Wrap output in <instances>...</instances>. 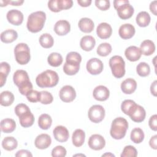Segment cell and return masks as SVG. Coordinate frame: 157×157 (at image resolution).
Instances as JSON below:
<instances>
[{
	"label": "cell",
	"instance_id": "7bdbcfd3",
	"mask_svg": "<svg viewBox=\"0 0 157 157\" xmlns=\"http://www.w3.org/2000/svg\"><path fill=\"white\" fill-rule=\"evenodd\" d=\"M53 98L52 94L47 91H42L40 92V100L43 104H49L53 102Z\"/></svg>",
	"mask_w": 157,
	"mask_h": 157
},
{
	"label": "cell",
	"instance_id": "60d3db41",
	"mask_svg": "<svg viewBox=\"0 0 157 157\" xmlns=\"http://www.w3.org/2000/svg\"><path fill=\"white\" fill-rule=\"evenodd\" d=\"M80 69V65L70 64L65 62L63 66V71L64 73L69 75H73L76 74Z\"/></svg>",
	"mask_w": 157,
	"mask_h": 157
},
{
	"label": "cell",
	"instance_id": "83f0119b",
	"mask_svg": "<svg viewBox=\"0 0 157 157\" xmlns=\"http://www.w3.org/2000/svg\"><path fill=\"white\" fill-rule=\"evenodd\" d=\"M16 128L15 121L11 118H5L1 121V129L4 133H11Z\"/></svg>",
	"mask_w": 157,
	"mask_h": 157
},
{
	"label": "cell",
	"instance_id": "816d5d0a",
	"mask_svg": "<svg viewBox=\"0 0 157 157\" xmlns=\"http://www.w3.org/2000/svg\"><path fill=\"white\" fill-rule=\"evenodd\" d=\"M15 156H23V157H32L33 155L31 153L27 150H20L17 152Z\"/></svg>",
	"mask_w": 157,
	"mask_h": 157
},
{
	"label": "cell",
	"instance_id": "f1b7e54d",
	"mask_svg": "<svg viewBox=\"0 0 157 157\" xmlns=\"http://www.w3.org/2000/svg\"><path fill=\"white\" fill-rule=\"evenodd\" d=\"M136 20L137 24L139 26L146 27L150 24L151 18L147 12L142 11L137 14Z\"/></svg>",
	"mask_w": 157,
	"mask_h": 157
},
{
	"label": "cell",
	"instance_id": "4fadbf2b",
	"mask_svg": "<svg viewBox=\"0 0 157 157\" xmlns=\"http://www.w3.org/2000/svg\"><path fill=\"white\" fill-rule=\"evenodd\" d=\"M55 139L59 142H66L69 137V133L67 129L63 126H56L53 131Z\"/></svg>",
	"mask_w": 157,
	"mask_h": 157
},
{
	"label": "cell",
	"instance_id": "ee69618b",
	"mask_svg": "<svg viewBox=\"0 0 157 157\" xmlns=\"http://www.w3.org/2000/svg\"><path fill=\"white\" fill-rule=\"evenodd\" d=\"M26 96L28 101L31 102H37L40 100V92L32 90L26 94Z\"/></svg>",
	"mask_w": 157,
	"mask_h": 157
},
{
	"label": "cell",
	"instance_id": "d590c367",
	"mask_svg": "<svg viewBox=\"0 0 157 157\" xmlns=\"http://www.w3.org/2000/svg\"><path fill=\"white\" fill-rule=\"evenodd\" d=\"M63 57L61 54L56 52L50 53L47 58L48 64L53 67H58L60 66L63 63Z\"/></svg>",
	"mask_w": 157,
	"mask_h": 157
},
{
	"label": "cell",
	"instance_id": "f907efd6",
	"mask_svg": "<svg viewBox=\"0 0 157 157\" xmlns=\"http://www.w3.org/2000/svg\"><path fill=\"white\" fill-rule=\"evenodd\" d=\"M148 124L150 128L155 131H157V115L156 114L152 115L150 119H149V121H148Z\"/></svg>",
	"mask_w": 157,
	"mask_h": 157
},
{
	"label": "cell",
	"instance_id": "484cf974",
	"mask_svg": "<svg viewBox=\"0 0 157 157\" xmlns=\"http://www.w3.org/2000/svg\"><path fill=\"white\" fill-rule=\"evenodd\" d=\"M18 117L21 126L24 128H28L31 126L34 122V117L31 112V110L25 112Z\"/></svg>",
	"mask_w": 157,
	"mask_h": 157
},
{
	"label": "cell",
	"instance_id": "cb8c5ba5",
	"mask_svg": "<svg viewBox=\"0 0 157 157\" xmlns=\"http://www.w3.org/2000/svg\"><path fill=\"white\" fill-rule=\"evenodd\" d=\"M85 133L81 129H77L74 131L72 136V144L76 147H81L85 142Z\"/></svg>",
	"mask_w": 157,
	"mask_h": 157
},
{
	"label": "cell",
	"instance_id": "52a82bcc",
	"mask_svg": "<svg viewBox=\"0 0 157 157\" xmlns=\"http://www.w3.org/2000/svg\"><path fill=\"white\" fill-rule=\"evenodd\" d=\"M14 54L16 61L21 65L28 64L31 58L29 48L25 43L18 44L14 48Z\"/></svg>",
	"mask_w": 157,
	"mask_h": 157
},
{
	"label": "cell",
	"instance_id": "d6a6232c",
	"mask_svg": "<svg viewBox=\"0 0 157 157\" xmlns=\"http://www.w3.org/2000/svg\"><path fill=\"white\" fill-rule=\"evenodd\" d=\"M137 105V104L134 101L131 99H126L121 103V109L124 114L129 116L134 111Z\"/></svg>",
	"mask_w": 157,
	"mask_h": 157
},
{
	"label": "cell",
	"instance_id": "ba28073f",
	"mask_svg": "<svg viewBox=\"0 0 157 157\" xmlns=\"http://www.w3.org/2000/svg\"><path fill=\"white\" fill-rule=\"evenodd\" d=\"M90 120L93 123H98L103 120L105 117V110L101 105H92L88 113Z\"/></svg>",
	"mask_w": 157,
	"mask_h": 157
},
{
	"label": "cell",
	"instance_id": "e575fe53",
	"mask_svg": "<svg viewBox=\"0 0 157 157\" xmlns=\"http://www.w3.org/2000/svg\"><path fill=\"white\" fill-rule=\"evenodd\" d=\"M131 140L135 144H140L144 139V133L141 128H134L131 132Z\"/></svg>",
	"mask_w": 157,
	"mask_h": 157
},
{
	"label": "cell",
	"instance_id": "4316f807",
	"mask_svg": "<svg viewBox=\"0 0 157 157\" xmlns=\"http://www.w3.org/2000/svg\"><path fill=\"white\" fill-rule=\"evenodd\" d=\"M18 37V33L13 29H7L1 34V40L4 43H11Z\"/></svg>",
	"mask_w": 157,
	"mask_h": 157
},
{
	"label": "cell",
	"instance_id": "2e32d148",
	"mask_svg": "<svg viewBox=\"0 0 157 157\" xmlns=\"http://www.w3.org/2000/svg\"><path fill=\"white\" fill-rule=\"evenodd\" d=\"M96 33L99 38L106 39L111 36L112 28L111 26L107 23H101L96 28Z\"/></svg>",
	"mask_w": 157,
	"mask_h": 157
},
{
	"label": "cell",
	"instance_id": "44dd1931",
	"mask_svg": "<svg viewBox=\"0 0 157 157\" xmlns=\"http://www.w3.org/2000/svg\"><path fill=\"white\" fill-rule=\"evenodd\" d=\"M146 116V112L143 107L139 105H137L136 107L129 115L131 119L134 122L140 123L145 120Z\"/></svg>",
	"mask_w": 157,
	"mask_h": 157
},
{
	"label": "cell",
	"instance_id": "9c48e42d",
	"mask_svg": "<svg viewBox=\"0 0 157 157\" xmlns=\"http://www.w3.org/2000/svg\"><path fill=\"white\" fill-rule=\"evenodd\" d=\"M103 68L102 62L96 58H91L86 63V70L92 75L99 74L103 71Z\"/></svg>",
	"mask_w": 157,
	"mask_h": 157
},
{
	"label": "cell",
	"instance_id": "3957f363",
	"mask_svg": "<svg viewBox=\"0 0 157 157\" xmlns=\"http://www.w3.org/2000/svg\"><path fill=\"white\" fill-rule=\"evenodd\" d=\"M45 20L46 15L43 11H37L31 13L28 18L26 24L28 29L33 33L40 31L44 28Z\"/></svg>",
	"mask_w": 157,
	"mask_h": 157
},
{
	"label": "cell",
	"instance_id": "680465c9",
	"mask_svg": "<svg viewBox=\"0 0 157 157\" xmlns=\"http://www.w3.org/2000/svg\"><path fill=\"white\" fill-rule=\"evenodd\" d=\"M9 4V1H4V0H1L0 1V6H1V7L6 6Z\"/></svg>",
	"mask_w": 157,
	"mask_h": 157
},
{
	"label": "cell",
	"instance_id": "ab89813d",
	"mask_svg": "<svg viewBox=\"0 0 157 157\" xmlns=\"http://www.w3.org/2000/svg\"><path fill=\"white\" fill-rule=\"evenodd\" d=\"M136 71L139 76L147 77L150 73V68L147 63L145 62H141L137 66Z\"/></svg>",
	"mask_w": 157,
	"mask_h": 157
},
{
	"label": "cell",
	"instance_id": "7402d4cb",
	"mask_svg": "<svg viewBox=\"0 0 157 157\" xmlns=\"http://www.w3.org/2000/svg\"><path fill=\"white\" fill-rule=\"evenodd\" d=\"M78 25L80 31L85 33H90L92 32L94 27L93 20L86 17L81 18L78 21Z\"/></svg>",
	"mask_w": 157,
	"mask_h": 157
},
{
	"label": "cell",
	"instance_id": "ac0fdd59",
	"mask_svg": "<svg viewBox=\"0 0 157 157\" xmlns=\"http://www.w3.org/2000/svg\"><path fill=\"white\" fill-rule=\"evenodd\" d=\"M71 25L69 21L64 20L58 21L54 26V31L58 36H64L69 33Z\"/></svg>",
	"mask_w": 157,
	"mask_h": 157
},
{
	"label": "cell",
	"instance_id": "11a10c76",
	"mask_svg": "<svg viewBox=\"0 0 157 157\" xmlns=\"http://www.w3.org/2000/svg\"><path fill=\"white\" fill-rule=\"evenodd\" d=\"M156 4H157V1H153L150 4V10L155 15H157V13H156Z\"/></svg>",
	"mask_w": 157,
	"mask_h": 157
},
{
	"label": "cell",
	"instance_id": "9f6ffc18",
	"mask_svg": "<svg viewBox=\"0 0 157 157\" xmlns=\"http://www.w3.org/2000/svg\"><path fill=\"white\" fill-rule=\"evenodd\" d=\"M156 85H157V81L155 80L150 86V91L151 93L154 96H156Z\"/></svg>",
	"mask_w": 157,
	"mask_h": 157
},
{
	"label": "cell",
	"instance_id": "f5cc1de1",
	"mask_svg": "<svg viewBox=\"0 0 157 157\" xmlns=\"http://www.w3.org/2000/svg\"><path fill=\"white\" fill-rule=\"evenodd\" d=\"M156 142H157V135H155L151 137L149 141V145L154 150L157 149V145H156Z\"/></svg>",
	"mask_w": 157,
	"mask_h": 157
},
{
	"label": "cell",
	"instance_id": "681fc988",
	"mask_svg": "<svg viewBox=\"0 0 157 157\" xmlns=\"http://www.w3.org/2000/svg\"><path fill=\"white\" fill-rule=\"evenodd\" d=\"M58 2L61 10L70 9L73 5V1L72 0H58Z\"/></svg>",
	"mask_w": 157,
	"mask_h": 157
},
{
	"label": "cell",
	"instance_id": "6da1fadb",
	"mask_svg": "<svg viewBox=\"0 0 157 157\" xmlns=\"http://www.w3.org/2000/svg\"><path fill=\"white\" fill-rule=\"evenodd\" d=\"M13 80L22 95L26 96L29 91L33 90V85L29 80V75L25 70L16 71L13 75Z\"/></svg>",
	"mask_w": 157,
	"mask_h": 157
},
{
	"label": "cell",
	"instance_id": "277c9868",
	"mask_svg": "<svg viewBox=\"0 0 157 157\" xmlns=\"http://www.w3.org/2000/svg\"><path fill=\"white\" fill-rule=\"evenodd\" d=\"M128 128V123L125 118L122 117L116 118L113 120L111 124L110 136L115 139H121L125 136Z\"/></svg>",
	"mask_w": 157,
	"mask_h": 157
},
{
	"label": "cell",
	"instance_id": "7c38bea8",
	"mask_svg": "<svg viewBox=\"0 0 157 157\" xmlns=\"http://www.w3.org/2000/svg\"><path fill=\"white\" fill-rule=\"evenodd\" d=\"M7 21L13 25H20L23 21V14L17 9H12L8 11L6 15Z\"/></svg>",
	"mask_w": 157,
	"mask_h": 157
},
{
	"label": "cell",
	"instance_id": "8fae6325",
	"mask_svg": "<svg viewBox=\"0 0 157 157\" xmlns=\"http://www.w3.org/2000/svg\"><path fill=\"white\" fill-rule=\"evenodd\" d=\"M88 144L91 149L100 150L105 147V140L101 135L93 134L90 137Z\"/></svg>",
	"mask_w": 157,
	"mask_h": 157
},
{
	"label": "cell",
	"instance_id": "d4e9b609",
	"mask_svg": "<svg viewBox=\"0 0 157 157\" xmlns=\"http://www.w3.org/2000/svg\"><path fill=\"white\" fill-rule=\"evenodd\" d=\"M140 50L142 54L145 56H150L155 51V44L152 40H145L141 43Z\"/></svg>",
	"mask_w": 157,
	"mask_h": 157
},
{
	"label": "cell",
	"instance_id": "f546056e",
	"mask_svg": "<svg viewBox=\"0 0 157 157\" xmlns=\"http://www.w3.org/2000/svg\"><path fill=\"white\" fill-rule=\"evenodd\" d=\"M10 71V66L7 62H2L0 64V86L2 87L6 82V78Z\"/></svg>",
	"mask_w": 157,
	"mask_h": 157
},
{
	"label": "cell",
	"instance_id": "1f68e13d",
	"mask_svg": "<svg viewBox=\"0 0 157 157\" xmlns=\"http://www.w3.org/2000/svg\"><path fill=\"white\" fill-rule=\"evenodd\" d=\"M18 146V142L13 137H6L2 141V147L7 151H12L17 148Z\"/></svg>",
	"mask_w": 157,
	"mask_h": 157
},
{
	"label": "cell",
	"instance_id": "91938a15",
	"mask_svg": "<svg viewBox=\"0 0 157 157\" xmlns=\"http://www.w3.org/2000/svg\"><path fill=\"white\" fill-rule=\"evenodd\" d=\"M115 156V155H113V154H112V153H105V154H104V155H102V156Z\"/></svg>",
	"mask_w": 157,
	"mask_h": 157
},
{
	"label": "cell",
	"instance_id": "9a60e30c",
	"mask_svg": "<svg viewBox=\"0 0 157 157\" xmlns=\"http://www.w3.org/2000/svg\"><path fill=\"white\" fill-rule=\"evenodd\" d=\"M52 143V139L47 134H41L35 139L34 144L37 148L44 150L47 148Z\"/></svg>",
	"mask_w": 157,
	"mask_h": 157
},
{
	"label": "cell",
	"instance_id": "8992f818",
	"mask_svg": "<svg viewBox=\"0 0 157 157\" xmlns=\"http://www.w3.org/2000/svg\"><path fill=\"white\" fill-rule=\"evenodd\" d=\"M109 66L113 75L118 78L123 77L125 74V62L123 58L115 55L109 59Z\"/></svg>",
	"mask_w": 157,
	"mask_h": 157
},
{
	"label": "cell",
	"instance_id": "7dc6e473",
	"mask_svg": "<svg viewBox=\"0 0 157 157\" xmlns=\"http://www.w3.org/2000/svg\"><path fill=\"white\" fill-rule=\"evenodd\" d=\"M95 5L101 10H107L110 6V1L109 0H96Z\"/></svg>",
	"mask_w": 157,
	"mask_h": 157
},
{
	"label": "cell",
	"instance_id": "6f0895ef",
	"mask_svg": "<svg viewBox=\"0 0 157 157\" xmlns=\"http://www.w3.org/2000/svg\"><path fill=\"white\" fill-rule=\"evenodd\" d=\"M23 2V1H9V4L12 6H21Z\"/></svg>",
	"mask_w": 157,
	"mask_h": 157
},
{
	"label": "cell",
	"instance_id": "f6af8a7d",
	"mask_svg": "<svg viewBox=\"0 0 157 157\" xmlns=\"http://www.w3.org/2000/svg\"><path fill=\"white\" fill-rule=\"evenodd\" d=\"M66 150L61 145H58L53 148L52 151V156L53 157L56 156H65L66 155Z\"/></svg>",
	"mask_w": 157,
	"mask_h": 157
},
{
	"label": "cell",
	"instance_id": "30bf717a",
	"mask_svg": "<svg viewBox=\"0 0 157 157\" xmlns=\"http://www.w3.org/2000/svg\"><path fill=\"white\" fill-rule=\"evenodd\" d=\"M76 97V92L74 88L70 85H65L59 91V98L64 102L73 101Z\"/></svg>",
	"mask_w": 157,
	"mask_h": 157
},
{
	"label": "cell",
	"instance_id": "5b68a950",
	"mask_svg": "<svg viewBox=\"0 0 157 157\" xmlns=\"http://www.w3.org/2000/svg\"><path fill=\"white\" fill-rule=\"evenodd\" d=\"M114 8L117 10L118 17L126 20L131 18L134 12L133 7L127 0H116L113 1Z\"/></svg>",
	"mask_w": 157,
	"mask_h": 157
},
{
	"label": "cell",
	"instance_id": "4dcf8cb0",
	"mask_svg": "<svg viewBox=\"0 0 157 157\" xmlns=\"http://www.w3.org/2000/svg\"><path fill=\"white\" fill-rule=\"evenodd\" d=\"M14 101L13 93L9 91H4L0 95V104L2 106H9L12 104Z\"/></svg>",
	"mask_w": 157,
	"mask_h": 157
},
{
	"label": "cell",
	"instance_id": "d6986e66",
	"mask_svg": "<svg viewBox=\"0 0 157 157\" xmlns=\"http://www.w3.org/2000/svg\"><path fill=\"white\" fill-rule=\"evenodd\" d=\"M126 58L130 61H136L141 56V52L139 48L136 46H129L124 51Z\"/></svg>",
	"mask_w": 157,
	"mask_h": 157
},
{
	"label": "cell",
	"instance_id": "74e56055",
	"mask_svg": "<svg viewBox=\"0 0 157 157\" xmlns=\"http://www.w3.org/2000/svg\"><path fill=\"white\" fill-rule=\"evenodd\" d=\"M82 61L81 55L75 52H69L66 58V62L70 64L80 65V63Z\"/></svg>",
	"mask_w": 157,
	"mask_h": 157
},
{
	"label": "cell",
	"instance_id": "603a6c76",
	"mask_svg": "<svg viewBox=\"0 0 157 157\" xmlns=\"http://www.w3.org/2000/svg\"><path fill=\"white\" fill-rule=\"evenodd\" d=\"M96 45V40L91 36H83L80 42V45L82 49L85 51L89 52L93 49Z\"/></svg>",
	"mask_w": 157,
	"mask_h": 157
},
{
	"label": "cell",
	"instance_id": "f35d334b",
	"mask_svg": "<svg viewBox=\"0 0 157 157\" xmlns=\"http://www.w3.org/2000/svg\"><path fill=\"white\" fill-rule=\"evenodd\" d=\"M112 52V46L110 44L104 42L101 44L97 48L96 52L101 56H106Z\"/></svg>",
	"mask_w": 157,
	"mask_h": 157
},
{
	"label": "cell",
	"instance_id": "b9f144b4",
	"mask_svg": "<svg viewBox=\"0 0 157 157\" xmlns=\"http://www.w3.org/2000/svg\"><path fill=\"white\" fill-rule=\"evenodd\" d=\"M137 156V151L136 148L132 145H127L124 147L121 157H136Z\"/></svg>",
	"mask_w": 157,
	"mask_h": 157
},
{
	"label": "cell",
	"instance_id": "7a4b0ae2",
	"mask_svg": "<svg viewBox=\"0 0 157 157\" xmlns=\"http://www.w3.org/2000/svg\"><path fill=\"white\" fill-rule=\"evenodd\" d=\"M59 81L58 74L52 70L48 69L39 74L36 78V82L40 88H52L55 86Z\"/></svg>",
	"mask_w": 157,
	"mask_h": 157
},
{
	"label": "cell",
	"instance_id": "bcb514c9",
	"mask_svg": "<svg viewBox=\"0 0 157 157\" xmlns=\"http://www.w3.org/2000/svg\"><path fill=\"white\" fill-rule=\"evenodd\" d=\"M28 111H30V109L28 107V106L23 103H20L17 105L15 107V113L18 117Z\"/></svg>",
	"mask_w": 157,
	"mask_h": 157
},
{
	"label": "cell",
	"instance_id": "c3c4849f",
	"mask_svg": "<svg viewBox=\"0 0 157 157\" xmlns=\"http://www.w3.org/2000/svg\"><path fill=\"white\" fill-rule=\"evenodd\" d=\"M48 7L53 12H58L61 11L59 6L58 0H51L48 2Z\"/></svg>",
	"mask_w": 157,
	"mask_h": 157
},
{
	"label": "cell",
	"instance_id": "836d02e7",
	"mask_svg": "<svg viewBox=\"0 0 157 157\" xmlns=\"http://www.w3.org/2000/svg\"><path fill=\"white\" fill-rule=\"evenodd\" d=\"M52 123V119L51 117L47 113L40 115L38 119V125L42 129L47 130L50 128Z\"/></svg>",
	"mask_w": 157,
	"mask_h": 157
},
{
	"label": "cell",
	"instance_id": "db71d44e",
	"mask_svg": "<svg viewBox=\"0 0 157 157\" xmlns=\"http://www.w3.org/2000/svg\"><path fill=\"white\" fill-rule=\"evenodd\" d=\"M91 0H78L77 3L82 7H88L91 4Z\"/></svg>",
	"mask_w": 157,
	"mask_h": 157
},
{
	"label": "cell",
	"instance_id": "5bb4252c",
	"mask_svg": "<svg viewBox=\"0 0 157 157\" xmlns=\"http://www.w3.org/2000/svg\"><path fill=\"white\" fill-rule=\"evenodd\" d=\"M110 95V91L109 89L103 85L97 86L93 90V96L94 98L99 101H106Z\"/></svg>",
	"mask_w": 157,
	"mask_h": 157
},
{
	"label": "cell",
	"instance_id": "ffe728a7",
	"mask_svg": "<svg viewBox=\"0 0 157 157\" xmlns=\"http://www.w3.org/2000/svg\"><path fill=\"white\" fill-rule=\"evenodd\" d=\"M137 88V82L131 78L125 79L121 84V91L127 94H132L135 91Z\"/></svg>",
	"mask_w": 157,
	"mask_h": 157
},
{
	"label": "cell",
	"instance_id": "8d00e7d4",
	"mask_svg": "<svg viewBox=\"0 0 157 157\" xmlns=\"http://www.w3.org/2000/svg\"><path fill=\"white\" fill-rule=\"evenodd\" d=\"M39 43L42 47L45 48H49L53 45L54 40L50 34L45 33L40 36Z\"/></svg>",
	"mask_w": 157,
	"mask_h": 157
},
{
	"label": "cell",
	"instance_id": "e0dca14e",
	"mask_svg": "<svg viewBox=\"0 0 157 157\" xmlns=\"http://www.w3.org/2000/svg\"><path fill=\"white\" fill-rule=\"evenodd\" d=\"M135 32V28L132 25L126 23L120 27L118 34L123 39H129L134 36Z\"/></svg>",
	"mask_w": 157,
	"mask_h": 157
}]
</instances>
